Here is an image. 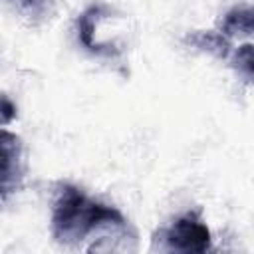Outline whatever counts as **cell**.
I'll use <instances>...</instances> for the list:
<instances>
[{"instance_id":"obj_3","label":"cell","mask_w":254,"mask_h":254,"mask_svg":"<svg viewBox=\"0 0 254 254\" xmlns=\"http://www.w3.org/2000/svg\"><path fill=\"white\" fill-rule=\"evenodd\" d=\"M18 157H20L18 137L8 131H0V190L14 177Z\"/></svg>"},{"instance_id":"obj_1","label":"cell","mask_w":254,"mask_h":254,"mask_svg":"<svg viewBox=\"0 0 254 254\" xmlns=\"http://www.w3.org/2000/svg\"><path fill=\"white\" fill-rule=\"evenodd\" d=\"M101 222L123 224V216L115 208L87 200L73 187L64 190L54 210V232L58 238H81Z\"/></svg>"},{"instance_id":"obj_4","label":"cell","mask_w":254,"mask_h":254,"mask_svg":"<svg viewBox=\"0 0 254 254\" xmlns=\"http://www.w3.org/2000/svg\"><path fill=\"white\" fill-rule=\"evenodd\" d=\"M226 34H250L252 32V12L250 10H234L224 20Z\"/></svg>"},{"instance_id":"obj_2","label":"cell","mask_w":254,"mask_h":254,"mask_svg":"<svg viewBox=\"0 0 254 254\" xmlns=\"http://www.w3.org/2000/svg\"><path fill=\"white\" fill-rule=\"evenodd\" d=\"M167 238L171 248H177L183 252H204L210 246L208 228L194 216L179 218L167 232Z\"/></svg>"},{"instance_id":"obj_6","label":"cell","mask_w":254,"mask_h":254,"mask_svg":"<svg viewBox=\"0 0 254 254\" xmlns=\"http://www.w3.org/2000/svg\"><path fill=\"white\" fill-rule=\"evenodd\" d=\"M16 117V107L12 105L10 99L0 95V123H10Z\"/></svg>"},{"instance_id":"obj_5","label":"cell","mask_w":254,"mask_h":254,"mask_svg":"<svg viewBox=\"0 0 254 254\" xmlns=\"http://www.w3.org/2000/svg\"><path fill=\"white\" fill-rule=\"evenodd\" d=\"M238 64L246 71V75L250 77L252 75V46L250 44H246L238 50Z\"/></svg>"}]
</instances>
